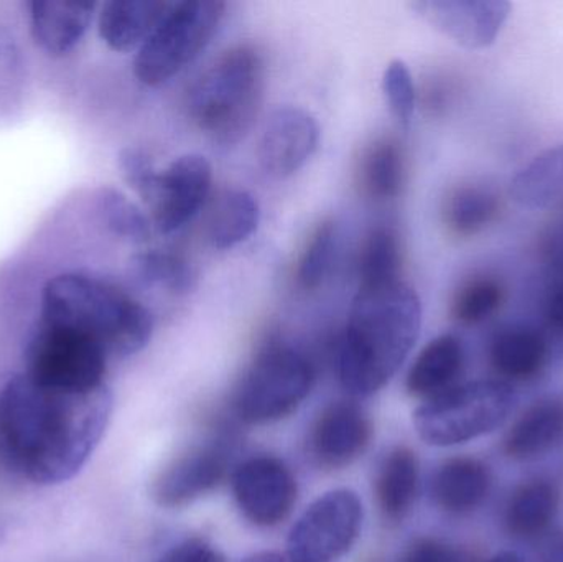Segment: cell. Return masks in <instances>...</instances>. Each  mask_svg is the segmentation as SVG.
<instances>
[{
	"instance_id": "obj_7",
	"label": "cell",
	"mask_w": 563,
	"mask_h": 562,
	"mask_svg": "<svg viewBox=\"0 0 563 562\" xmlns=\"http://www.w3.org/2000/svg\"><path fill=\"white\" fill-rule=\"evenodd\" d=\"M227 3L218 0L175 2L161 25L139 48L134 73L147 86L167 82L187 68L213 40Z\"/></svg>"
},
{
	"instance_id": "obj_9",
	"label": "cell",
	"mask_w": 563,
	"mask_h": 562,
	"mask_svg": "<svg viewBox=\"0 0 563 562\" xmlns=\"http://www.w3.org/2000/svg\"><path fill=\"white\" fill-rule=\"evenodd\" d=\"M236 422L234 418L217 422L207 441L191 445L157 475L151 495L158 507H187L231 477L240 448Z\"/></svg>"
},
{
	"instance_id": "obj_19",
	"label": "cell",
	"mask_w": 563,
	"mask_h": 562,
	"mask_svg": "<svg viewBox=\"0 0 563 562\" xmlns=\"http://www.w3.org/2000/svg\"><path fill=\"white\" fill-rule=\"evenodd\" d=\"M562 441L563 399L544 398L511 426L503 441V451L512 461H536L554 451Z\"/></svg>"
},
{
	"instance_id": "obj_2",
	"label": "cell",
	"mask_w": 563,
	"mask_h": 562,
	"mask_svg": "<svg viewBox=\"0 0 563 562\" xmlns=\"http://www.w3.org/2000/svg\"><path fill=\"white\" fill-rule=\"evenodd\" d=\"M422 329V302L404 283L360 287L338 352V372L351 396H371L399 372Z\"/></svg>"
},
{
	"instance_id": "obj_33",
	"label": "cell",
	"mask_w": 563,
	"mask_h": 562,
	"mask_svg": "<svg viewBox=\"0 0 563 562\" xmlns=\"http://www.w3.org/2000/svg\"><path fill=\"white\" fill-rule=\"evenodd\" d=\"M383 91L390 112L400 125L407 128L416 111V85L409 66L402 59H393L384 69Z\"/></svg>"
},
{
	"instance_id": "obj_13",
	"label": "cell",
	"mask_w": 563,
	"mask_h": 562,
	"mask_svg": "<svg viewBox=\"0 0 563 562\" xmlns=\"http://www.w3.org/2000/svg\"><path fill=\"white\" fill-rule=\"evenodd\" d=\"M213 181V168L200 154H185L161 170L157 190L147 205L152 223L161 233L170 234L194 220L207 201Z\"/></svg>"
},
{
	"instance_id": "obj_17",
	"label": "cell",
	"mask_w": 563,
	"mask_h": 562,
	"mask_svg": "<svg viewBox=\"0 0 563 562\" xmlns=\"http://www.w3.org/2000/svg\"><path fill=\"white\" fill-rule=\"evenodd\" d=\"M174 3L161 0H114L104 3L99 13V35L115 52L141 48Z\"/></svg>"
},
{
	"instance_id": "obj_30",
	"label": "cell",
	"mask_w": 563,
	"mask_h": 562,
	"mask_svg": "<svg viewBox=\"0 0 563 562\" xmlns=\"http://www.w3.org/2000/svg\"><path fill=\"white\" fill-rule=\"evenodd\" d=\"M506 300V287L498 276L476 274L453 294V319L462 326H478L495 316Z\"/></svg>"
},
{
	"instance_id": "obj_31",
	"label": "cell",
	"mask_w": 563,
	"mask_h": 562,
	"mask_svg": "<svg viewBox=\"0 0 563 562\" xmlns=\"http://www.w3.org/2000/svg\"><path fill=\"white\" fill-rule=\"evenodd\" d=\"M98 211L106 228L121 240L135 244L147 243L151 240V220L121 191L114 188L99 190Z\"/></svg>"
},
{
	"instance_id": "obj_16",
	"label": "cell",
	"mask_w": 563,
	"mask_h": 562,
	"mask_svg": "<svg viewBox=\"0 0 563 562\" xmlns=\"http://www.w3.org/2000/svg\"><path fill=\"white\" fill-rule=\"evenodd\" d=\"M420 465L416 452L397 445L380 461L374 477V497L387 525H400L416 504L419 494Z\"/></svg>"
},
{
	"instance_id": "obj_21",
	"label": "cell",
	"mask_w": 563,
	"mask_h": 562,
	"mask_svg": "<svg viewBox=\"0 0 563 562\" xmlns=\"http://www.w3.org/2000/svg\"><path fill=\"white\" fill-rule=\"evenodd\" d=\"M548 340L532 327H505L489 343V363L493 370L511 382L536 378L548 365Z\"/></svg>"
},
{
	"instance_id": "obj_6",
	"label": "cell",
	"mask_w": 563,
	"mask_h": 562,
	"mask_svg": "<svg viewBox=\"0 0 563 562\" xmlns=\"http://www.w3.org/2000/svg\"><path fill=\"white\" fill-rule=\"evenodd\" d=\"M515 406V392L501 379L459 383L423 401L413 412L417 434L433 448H452L496 431Z\"/></svg>"
},
{
	"instance_id": "obj_4",
	"label": "cell",
	"mask_w": 563,
	"mask_h": 562,
	"mask_svg": "<svg viewBox=\"0 0 563 562\" xmlns=\"http://www.w3.org/2000/svg\"><path fill=\"white\" fill-rule=\"evenodd\" d=\"M263 91V58L253 46H236L191 86L188 111L195 124L211 139L233 144L256 119Z\"/></svg>"
},
{
	"instance_id": "obj_5",
	"label": "cell",
	"mask_w": 563,
	"mask_h": 562,
	"mask_svg": "<svg viewBox=\"0 0 563 562\" xmlns=\"http://www.w3.org/2000/svg\"><path fill=\"white\" fill-rule=\"evenodd\" d=\"M314 368L291 346L271 342L260 350L231 396L240 425L264 426L294 415L310 395Z\"/></svg>"
},
{
	"instance_id": "obj_36",
	"label": "cell",
	"mask_w": 563,
	"mask_h": 562,
	"mask_svg": "<svg viewBox=\"0 0 563 562\" xmlns=\"http://www.w3.org/2000/svg\"><path fill=\"white\" fill-rule=\"evenodd\" d=\"M399 562H465L459 553L435 538H417L400 554Z\"/></svg>"
},
{
	"instance_id": "obj_37",
	"label": "cell",
	"mask_w": 563,
	"mask_h": 562,
	"mask_svg": "<svg viewBox=\"0 0 563 562\" xmlns=\"http://www.w3.org/2000/svg\"><path fill=\"white\" fill-rule=\"evenodd\" d=\"M157 562H227V558L208 541L191 538L172 548Z\"/></svg>"
},
{
	"instance_id": "obj_41",
	"label": "cell",
	"mask_w": 563,
	"mask_h": 562,
	"mask_svg": "<svg viewBox=\"0 0 563 562\" xmlns=\"http://www.w3.org/2000/svg\"><path fill=\"white\" fill-rule=\"evenodd\" d=\"M488 562H522V560L512 553H499L493 557Z\"/></svg>"
},
{
	"instance_id": "obj_23",
	"label": "cell",
	"mask_w": 563,
	"mask_h": 562,
	"mask_svg": "<svg viewBox=\"0 0 563 562\" xmlns=\"http://www.w3.org/2000/svg\"><path fill=\"white\" fill-rule=\"evenodd\" d=\"M561 494L551 481H529L512 492L505 511L509 535L521 540L541 537L558 517Z\"/></svg>"
},
{
	"instance_id": "obj_1",
	"label": "cell",
	"mask_w": 563,
	"mask_h": 562,
	"mask_svg": "<svg viewBox=\"0 0 563 562\" xmlns=\"http://www.w3.org/2000/svg\"><path fill=\"white\" fill-rule=\"evenodd\" d=\"M111 412L106 386L89 393L56 392L19 375L0 392V439L30 481L62 484L85 467Z\"/></svg>"
},
{
	"instance_id": "obj_29",
	"label": "cell",
	"mask_w": 563,
	"mask_h": 562,
	"mask_svg": "<svg viewBox=\"0 0 563 562\" xmlns=\"http://www.w3.org/2000/svg\"><path fill=\"white\" fill-rule=\"evenodd\" d=\"M132 271L141 283L157 286L174 296H187L197 287L198 274L180 254L152 250L137 254Z\"/></svg>"
},
{
	"instance_id": "obj_24",
	"label": "cell",
	"mask_w": 563,
	"mask_h": 562,
	"mask_svg": "<svg viewBox=\"0 0 563 562\" xmlns=\"http://www.w3.org/2000/svg\"><path fill=\"white\" fill-rule=\"evenodd\" d=\"M501 208V197L488 185H456L443 198L442 220L453 236L472 238L492 227Z\"/></svg>"
},
{
	"instance_id": "obj_11",
	"label": "cell",
	"mask_w": 563,
	"mask_h": 562,
	"mask_svg": "<svg viewBox=\"0 0 563 562\" xmlns=\"http://www.w3.org/2000/svg\"><path fill=\"white\" fill-rule=\"evenodd\" d=\"M231 491L243 517L261 528L284 524L298 498L297 478L274 455H257L234 467Z\"/></svg>"
},
{
	"instance_id": "obj_10",
	"label": "cell",
	"mask_w": 563,
	"mask_h": 562,
	"mask_svg": "<svg viewBox=\"0 0 563 562\" xmlns=\"http://www.w3.org/2000/svg\"><path fill=\"white\" fill-rule=\"evenodd\" d=\"M363 504L353 491L338 488L314 500L291 528V562H336L356 543L363 527Z\"/></svg>"
},
{
	"instance_id": "obj_8",
	"label": "cell",
	"mask_w": 563,
	"mask_h": 562,
	"mask_svg": "<svg viewBox=\"0 0 563 562\" xmlns=\"http://www.w3.org/2000/svg\"><path fill=\"white\" fill-rule=\"evenodd\" d=\"M26 373L56 392L89 393L104 386L108 353L88 337L40 322L25 352Z\"/></svg>"
},
{
	"instance_id": "obj_12",
	"label": "cell",
	"mask_w": 563,
	"mask_h": 562,
	"mask_svg": "<svg viewBox=\"0 0 563 562\" xmlns=\"http://www.w3.org/2000/svg\"><path fill=\"white\" fill-rule=\"evenodd\" d=\"M409 7L437 32L468 49L493 45L511 15L506 0H417Z\"/></svg>"
},
{
	"instance_id": "obj_18",
	"label": "cell",
	"mask_w": 563,
	"mask_h": 562,
	"mask_svg": "<svg viewBox=\"0 0 563 562\" xmlns=\"http://www.w3.org/2000/svg\"><path fill=\"white\" fill-rule=\"evenodd\" d=\"M492 471L475 458L443 462L432 478V498L440 510L465 515L482 507L492 491Z\"/></svg>"
},
{
	"instance_id": "obj_35",
	"label": "cell",
	"mask_w": 563,
	"mask_h": 562,
	"mask_svg": "<svg viewBox=\"0 0 563 562\" xmlns=\"http://www.w3.org/2000/svg\"><path fill=\"white\" fill-rule=\"evenodd\" d=\"M539 256L545 271L563 267V201L561 210L542 228L538 243Z\"/></svg>"
},
{
	"instance_id": "obj_27",
	"label": "cell",
	"mask_w": 563,
	"mask_h": 562,
	"mask_svg": "<svg viewBox=\"0 0 563 562\" xmlns=\"http://www.w3.org/2000/svg\"><path fill=\"white\" fill-rule=\"evenodd\" d=\"M260 220V203L250 191H224L211 213L208 240L217 250H231L253 236Z\"/></svg>"
},
{
	"instance_id": "obj_22",
	"label": "cell",
	"mask_w": 563,
	"mask_h": 562,
	"mask_svg": "<svg viewBox=\"0 0 563 562\" xmlns=\"http://www.w3.org/2000/svg\"><path fill=\"white\" fill-rule=\"evenodd\" d=\"M95 3H30V26L33 40L49 55H65L78 45L92 20Z\"/></svg>"
},
{
	"instance_id": "obj_32",
	"label": "cell",
	"mask_w": 563,
	"mask_h": 562,
	"mask_svg": "<svg viewBox=\"0 0 563 562\" xmlns=\"http://www.w3.org/2000/svg\"><path fill=\"white\" fill-rule=\"evenodd\" d=\"M336 250V223L324 220L308 238L298 261L297 279L305 290H314L327 279Z\"/></svg>"
},
{
	"instance_id": "obj_38",
	"label": "cell",
	"mask_w": 563,
	"mask_h": 562,
	"mask_svg": "<svg viewBox=\"0 0 563 562\" xmlns=\"http://www.w3.org/2000/svg\"><path fill=\"white\" fill-rule=\"evenodd\" d=\"M542 312L551 329L563 332V267L548 271Z\"/></svg>"
},
{
	"instance_id": "obj_20",
	"label": "cell",
	"mask_w": 563,
	"mask_h": 562,
	"mask_svg": "<svg viewBox=\"0 0 563 562\" xmlns=\"http://www.w3.org/2000/svg\"><path fill=\"white\" fill-rule=\"evenodd\" d=\"M465 366V350L455 335L433 339L407 373L406 389L412 398L429 399L459 385Z\"/></svg>"
},
{
	"instance_id": "obj_26",
	"label": "cell",
	"mask_w": 563,
	"mask_h": 562,
	"mask_svg": "<svg viewBox=\"0 0 563 562\" xmlns=\"http://www.w3.org/2000/svg\"><path fill=\"white\" fill-rule=\"evenodd\" d=\"M511 197L526 208L562 203L563 144L542 152L512 178Z\"/></svg>"
},
{
	"instance_id": "obj_39",
	"label": "cell",
	"mask_w": 563,
	"mask_h": 562,
	"mask_svg": "<svg viewBox=\"0 0 563 562\" xmlns=\"http://www.w3.org/2000/svg\"><path fill=\"white\" fill-rule=\"evenodd\" d=\"M542 562H563V535L549 541L542 553Z\"/></svg>"
},
{
	"instance_id": "obj_15",
	"label": "cell",
	"mask_w": 563,
	"mask_h": 562,
	"mask_svg": "<svg viewBox=\"0 0 563 562\" xmlns=\"http://www.w3.org/2000/svg\"><path fill=\"white\" fill-rule=\"evenodd\" d=\"M320 141L317 119L297 106H280L271 112L261 131L257 158L269 177L297 174L314 154Z\"/></svg>"
},
{
	"instance_id": "obj_14",
	"label": "cell",
	"mask_w": 563,
	"mask_h": 562,
	"mask_svg": "<svg viewBox=\"0 0 563 562\" xmlns=\"http://www.w3.org/2000/svg\"><path fill=\"white\" fill-rule=\"evenodd\" d=\"M373 439L369 415L354 401H334L321 409L308 432L311 461L327 471H341L363 458Z\"/></svg>"
},
{
	"instance_id": "obj_34",
	"label": "cell",
	"mask_w": 563,
	"mask_h": 562,
	"mask_svg": "<svg viewBox=\"0 0 563 562\" xmlns=\"http://www.w3.org/2000/svg\"><path fill=\"white\" fill-rule=\"evenodd\" d=\"M119 167L129 187L141 195L145 203H151L161 178V170L155 168L151 157L141 148H124L119 155Z\"/></svg>"
},
{
	"instance_id": "obj_40",
	"label": "cell",
	"mask_w": 563,
	"mask_h": 562,
	"mask_svg": "<svg viewBox=\"0 0 563 562\" xmlns=\"http://www.w3.org/2000/svg\"><path fill=\"white\" fill-rule=\"evenodd\" d=\"M244 562H291L288 560L287 554L279 553H260L254 557L247 558Z\"/></svg>"
},
{
	"instance_id": "obj_28",
	"label": "cell",
	"mask_w": 563,
	"mask_h": 562,
	"mask_svg": "<svg viewBox=\"0 0 563 562\" xmlns=\"http://www.w3.org/2000/svg\"><path fill=\"white\" fill-rule=\"evenodd\" d=\"M360 287H376L400 280L402 247L394 228L377 227L367 234L360 254Z\"/></svg>"
},
{
	"instance_id": "obj_25",
	"label": "cell",
	"mask_w": 563,
	"mask_h": 562,
	"mask_svg": "<svg viewBox=\"0 0 563 562\" xmlns=\"http://www.w3.org/2000/svg\"><path fill=\"white\" fill-rule=\"evenodd\" d=\"M404 178L406 161L394 139H376L361 152L357 184L367 197L377 201L393 200L402 190Z\"/></svg>"
},
{
	"instance_id": "obj_3",
	"label": "cell",
	"mask_w": 563,
	"mask_h": 562,
	"mask_svg": "<svg viewBox=\"0 0 563 562\" xmlns=\"http://www.w3.org/2000/svg\"><path fill=\"white\" fill-rule=\"evenodd\" d=\"M95 340L108 356L144 350L154 332L152 313L114 284L79 273L59 274L43 287L42 320Z\"/></svg>"
},
{
	"instance_id": "obj_42",
	"label": "cell",
	"mask_w": 563,
	"mask_h": 562,
	"mask_svg": "<svg viewBox=\"0 0 563 562\" xmlns=\"http://www.w3.org/2000/svg\"><path fill=\"white\" fill-rule=\"evenodd\" d=\"M371 562H379V561H371Z\"/></svg>"
}]
</instances>
